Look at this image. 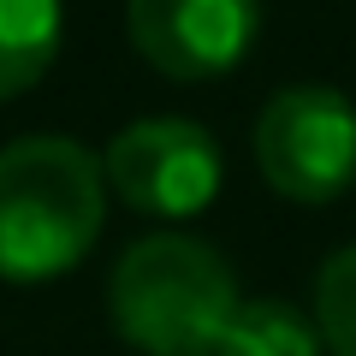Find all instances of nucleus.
<instances>
[{
  "instance_id": "7ed1b4c3",
  "label": "nucleus",
  "mask_w": 356,
  "mask_h": 356,
  "mask_svg": "<svg viewBox=\"0 0 356 356\" xmlns=\"http://www.w3.org/2000/svg\"><path fill=\"white\" fill-rule=\"evenodd\" d=\"M255 166L285 202H339L356 184V107L327 83H291L255 119Z\"/></svg>"
},
{
  "instance_id": "0eeeda50",
  "label": "nucleus",
  "mask_w": 356,
  "mask_h": 356,
  "mask_svg": "<svg viewBox=\"0 0 356 356\" xmlns=\"http://www.w3.org/2000/svg\"><path fill=\"white\" fill-rule=\"evenodd\" d=\"M214 356H321V332L291 303L255 297V303H238V315H232Z\"/></svg>"
},
{
  "instance_id": "6e6552de",
  "label": "nucleus",
  "mask_w": 356,
  "mask_h": 356,
  "mask_svg": "<svg viewBox=\"0 0 356 356\" xmlns=\"http://www.w3.org/2000/svg\"><path fill=\"white\" fill-rule=\"evenodd\" d=\"M315 332L332 356H356V243L327 255L315 280Z\"/></svg>"
},
{
  "instance_id": "20e7f679",
  "label": "nucleus",
  "mask_w": 356,
  "mask_h": 356,
  "mask_svg": "<svg viewBox=\"0 0 356 356\" xmlns=\"http://www.w3.org/2000/svg\"><path fill=\"white\" fill-rule=\"evenodd\" d=\"M102 178L137 214L191 220L220 196V143L191 119H137L107 143Z\"/></svg>"
},
{
  "instance_id": "39448f33",
  "label": "nucleus",
  "mask_w": 356,
  "mask_h": 356,
  "mask_svg": "<svg viewBox=\"0 0 356 356\" xmlns=\"http://www.w3.org/2000/svg\"><path fill=\"white\" fill-rule=\"evenodd\" d=\"M131 48L161 77L202 83L226 77L255 48L261 6L255 0H125Z\"/></svg>"
},
{
  "instance_id": "f257e3e1",
  "label": "nucleus",
  "mask_w": 356,
  "mask_h": 356,
  "mask_svg": "<svg viewBox=\"0 0 356 356\" xmlns=\"http://www.w3.org/2000/svg\"><path fill=\"white\" fill-rule=\"evenodd\" d=\"M107 214L102 161L72 137H24L0 149V280H60L95 250Z\"/></svg>"
},
{
  "instance_id": "f03ea898",
  "label": "nucleus",
  "mask_w": 356,
  "mask_h": 356,
  "mask_svg": "<svg viewBox=\"0 0 356 356\" xmlns=\"http://www.w3.org/2000/svg\"><path fill=\"white\" fill-rule=\"evenodd\" d=\"M238 303V280L220 250L184 232H154L131 243L107 280L119 339L149 356H214Z\"/></svg>"
},
{
  "instance_id": "423d86ee",
  "label": "nucleus",
  "mask_w": 356,
  "mask_h": 356,
  "mask_svg": "<svg viewBox=\"0 0 356 356\" xmlns=\"http://www.w3.org/2000/svg\"><path fill=\"white\" fill-rule=\"evenodd\" d=\"M60 0H0V102L48 77L54 54H60Z\"/></svg>"
}]
</instances>
